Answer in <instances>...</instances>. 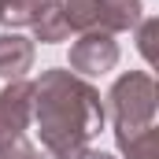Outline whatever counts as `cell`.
Instances as JSON below:
<instances>
[{"mask_svg": "<svg viewBox=\"0 0 159 159\" xmlns=\"http://www.w3.org/2000/svg\"><path fill=\"white\" fill-rule=\"evenodd\" d=\"M104 96L74 70L52 67L34 81V122L48 156L70 159L104 129Z\"/></svg>", "mask_w": 159, "mask_h": 159, "instance_id": "cell-1", "label": "cell"}, {"mask_svg": "<svg viewBox=\"0 0 159 159\" xmlns=\"http://www.w3.org/2000/svg\"><path fill=\"white\" fill-rule=\"evenodd\" d=\"M156 104H159L156 78L144 70H126L115 78V85L104 96V115L115 126H152Z\"/></svg>", "mask_w": 159, "mask_h": 159, "instance_id": "cell-2", "label": "cell"}, {"mask_svg": "<svg viewBox=\"0 0 159 159\" xmlns=\"http://www.w3.org/2000/svg\"><path fill=\"white\" fill-rule=\"evenodd\" d=\"M119 63V41L107 30H85L74 44H70V70L78 78H93V74H107Z\"/></svg>", "mask_w": 159, "mask_h": 159, "instance_id": "cell-3", "label": "cell"}, {"mask_svg": "<svg viewBox=\"0 0 159 159\" xmlns=\"http://www.w3.org/2000/svg\"><path fill=\"white\" fill-rule=\"evenodd\" d=\"M30 67H34V41L22 34H0V78H26Z\"/></svg>", "mask_w": 159, "mask_h": 159, "instance_id": "cell-4", "label": "cell"}, {"mask_svg": "<svg viewBox=\"0 0 159 159\" xmlns=\"http://www.w3.org/2000/svg\"><path fill=\"white\" fill-rule=\"evenodd\" d=\"M115 144L122 159H159V133L152 126H115Z\"/></svg>", "mask_w": 159, "mask_h": 159, "instance_id": "cell-5", "label": "cell"}, {"mask_svg": "<svg viewBox=\"0 0 159 159\" xmlns=\"http://www.w3.org/2000/svg\"><path fill=\"white\" fill-rule=\"evenodd\" d=\"M141 0H96V30H107V34H122V30H133L144 15H141Z\"/></svg>", "mask_w": 159, "mask_h": 159, "instance_id": "cell-6", "label": "cell"}, {"mask_svg": "<svg viewBox=\"0 0 159 159\" xmlns=\"http://www.w3.org/2000/svg\"><path fill=\"white\" fill-rule=\"evenodd\" d=\"M0 107L19 122L22 129H30V122H34V81H26V78L7 81L0 89Z\"/></svg>", "mask_w": 159, "mask_h": 159, "instance_id": "cell-7", "label": "cell"}, {"mask_svg": "<svg viewBox=\"0 0 159 159\" xmlns=\"http://www.w3.org/2000/svg\"><path fill=\"white\" fill-rule=\"evenodd\" d=\"M30 26H34V41H41V44H59V41L70 37V30H67L63 15H59V7H56V0H52L44 11H41Z\"/></svg>", "mask_w": 159, "mask_h": 159, "instance_id": "cell-8", "label": "cell"}, {"mask_svg": "<svg viewBox=\"0 0 159 159\" xmlns=\"http://www.w3.org/2000/svg\"><path fill=\"white\" fill-rule=\"evenodd\" d=\"M48 4H52V0H0V22H4L7 30L30 26Z\"/></svg>", "mask_w": 159, "mask_h": 159, "instance_id": "cell-9", "label": "cell"}, {"mask_svg": "<svg viewBox=\"0 0 159 159\" xmlns=\"http://www.w3.org/2000/svg\"><path fill=\"white\" fill-rule=\"evenodd\" d=\"M56 7H59L67 30H78V34L96 30V0H56Z\"/></svg>", "mask_w": 159, "mask_h": 159, "instance_id": "cell-10", "label": "cell"}, {"mask_svg": "<svg viewBox=\"0 0 159 159\" xmlns=\"http://www.w3.org/2000/svg\"><path fill=\"white\" fill-rule=\"evenodd\" d=\"M133 30H137V48H141L144 63H156V34H159V19H141Z\"/></svg>", "mask_w": 159, "mask_h": 159, "instance_id": "cell-11", "label": "cell"}, {"mask_svg": "<svg viewBox=\"0 0 159 159\" xmlns=\"http://www.w3.org/2000/svg\"><path fill=\"white\" fill-rule=\"evenodd\" d=\"M34 156H37V148L30 144L26 133L15 137V141H7V144H0V159H34Z\"/></svg>", "mask_w": 159, "mask_h": 159, "instance_id": "cell-12", "label": "cell"}, {"mask_svg": "<svg viewBox=\"0 0 159 159\" xmlns=\"http://www.w3.org/2000/svg\"><path fill=\"white\" fill-rule=\"evenodd\" d=\"M22 133H26V129H22L19 122L0 107V144H7V141H15V137H22Z\"/></svg>", "mask_w": 159, "mask_h": 159, "instance_id": "cell-13", "label": "cell"}, {"mask_svg": "<svg viewBox=\"0 0 159 159\" xmlns=\"http://www.w3.org/2000/svg\"><path fill=\"white\" fill-rule=\"evenodd\" d=\"M70 159H115L111 152H100V148H78Z\"/></svg>", "mask_w": 159, "mask_h": 159, "instance_id": "cell-14", "label": "cell"}, {"mask_svg": "<svg viewBox=\"0 0 159 159\" xmlns=\"http://www.w3.org/2000/svg\"><path fill=\"white\" fill-rule=\"evenodd\" d=\"M34 159H59V156H48V152H44V156H41V152H37V156H34Z\"/></svg>", "mask_w": 159, "mask_h": 159, "instance_id": "cell-15", "label": "cell"}]
</instances>
